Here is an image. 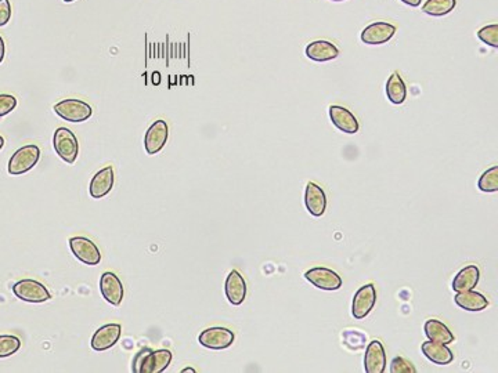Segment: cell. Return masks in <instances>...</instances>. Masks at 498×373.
I'll use <instances>...</instances> for the list:
<instances>
[{
	"label": "cell",
	"mask_w": 498,
	"mask_h": 373,
	"mask_svg": "<svg viewBox=\"0 0 498 373\" xmlns=\"http://www.w3.org/2000/svg\"><path fill=\"white\" fill-rule=\"evenodd\" d=\"M172 362V352L166 349H141L133 358L131 371L136 373L164 372Z\"/></svg>",
	"instance_id": "cell-1"
},
{
	"label": "cell",
	"mask_w": 498,
	"mask_h": 373,
	"mask_svg": "<svg viewBox=\"0 0 498 373\" xmlns=\"http://www.w3.org/2000/svg\"><path fill=\"white\" fill-rule=\"evenodd\" d=\"M41 158V150L36 144H26L17 150L9 160V173L11 176H20L36 166Z\"/></svg>",
	"instance_id": "cell-2"
},
{
	"label": "cell",
	"mask_w": 498,
	"mask_h": 373,
	"mask_svg": "<svg viewBox=\"0 0 498 373\" xmlns=\"http://www.w3.org/2000/svg\"><path fill=\"white\" fill-rule=\"evenodd\" d=\"M53 111L63 118L66 122L71 123H82L93 115V108L84 100L78 98H65L59 101Z\"/></svg>",
	"instance_id": "cell-3"
},
{
	"label": "cell",
	"mask_w": 498,
	"mask_h": 373,
	"mask_svg": "<svg viewBox=\"0 0 498 373\" xmlns=\"http://www.w3.org/2000/svg\"><path fill=\"white\" fill-rule=\"evenodd\" d=\"M53 147L56 154L69 165L75 163V160L78 159V155H79L78 138L72 131L66 128L56 129L53 136Z\"/></svg>",
	"instance_id": "cell-4"
},
{
	"label": "cell",
	"mask_w": 498,
	"mask_h": 373,
	"mask_svg": "<svg viewBox=\"0 0 498 373\" xmlns=\"http://www.w3.org/2000/svg\"><path fill=\"white\" fill-rule=\"evenodd\" d=\"M13 292L20 300L28 303H44L51 299L49 289L44 284L29 278L16 282L13 285Z\"/></svg>",
	"instance_id": "cell-5"
},
{
	"label": "cell",
	"mask_w": 498,
	"mask_h": 373,
	"mask_svg": "<svg viewBox=\"0 0 498 373\" xmlns=\"http://www.w3.org/2000/svg\"><path fill=\"white\" fill-rule=\"evenodd\" d=\"M234 332L223 327H212L202 330L198 336L201 346L211 350H224L234 343Z\"/></svg>",
	"instance_id": "cell-6"
},
{
	"label": "cell",
	"mask_w": 498,
	"mask_h": 373,
	"mask_svg": "<svg viewBox=\"0 0 498 373\" xmlns=\"http://www.w3.org/2000/svg\"><path fill=\"white\" fill-rule=\"evenodd\" d=\"M306 281L322 290H338L342 287V278L331 268L313 267L304 272Z\"/></svg>",
	"instance_id": "cell-7"
},
{
	"label": "cell",
	"mask_w": 498,
	"mask_h": 373,
	"mask_svg": "<svg viewBox=\"0 0 498 373\" xmlns=\"http://www.w3.org/2000/svg\"><path fill=\"white\" fill-rule=\"evenodd\" d=\"M69 247L74 256L86 265H97L101 262L99 246L86 237H74L69 240Z\"/></svg>",
	"instance_id": "cell-8"
},
{
	"label": "cell",
	"mask_w": 498,
	"mask_h": 373,
	"mask_svg": "<svg viewBox=\"0 0 498 373\" xmlns=\"http://www.w3.org/2000/svg\"><path fill=\"white\" fill-rule=\"evenodd\" d=\"M377 303V287L374 284L363 285L353 296L352 315L356 320H364Z\"/></svg>",
	"instance_id": "cell-9"
},
{
	"label": "cell",
	"mask_w": 498,
	"mask_h": 373,
	"mask_svg": "<svg viewBox=\"0 0 498 373\" xmlns=\"http://www.w3.org/2000/svg\"><path fill=\"white\" fill-rule=\"evenodd\" d=\"M397 28L387 21H377L369 24L362 31V42L369 46H381L388 44L394 36Z\"/></svg>",
	"instance_id": "cell-10"
},
{
	"label": "cell",
	"mask_w": 498,
	"mask_h": 373,
	"mask_svg": "<svg viewBox=\"0 0 498 373\" xmlns=\"http://www.w3.org/2000/svg\"><path fill=\"white\" fill-rule=\"evenodd\" d=\"M169 138V126L164 119H158L144 136V148L149 155L158 154Z\"/></svg>",
	"instance_id": "cell-11"
},
{
	"label": "cell",
	"mask_w": 498,
	"mask_h": 373,
	"mask_svg": "<svg viewBox=\"0 0 498 373\" xmlns=\"http://www.w3.org/2000/svg\"><path fill=\"white\" fill-rule=\"evenodd\" d=\"M122 334L121 324H107L94 332L91 337V349L96 352H106L114 347Z\"/></svg>",
	"instance_id": "cell-12"
},
{
	"label": "cell",
	"mask_w": 498,
	"mask_h": 373,
	"mask_svg": "<svg viewBox=\"0 0 498 373\" xmlns=\"http://www.w3.org/2000/svg\"><path fill=\"white\" fill-rule=\"evenodd\" d=\"M100 292L103 297L106 299V302L112 306H119L125 295L122 281L115 272H111V271H106L100 277Z\"/></svg>",
	"instance_id": "cell-13"
},
{
	"label": "cell",
	"mask_w": 498,
	"mask_h": 373,
	"mask_svg": "<svg viewBox=\"0 0 498 373\" xmlns=\"http://www.w3.org/2000/svg\"><path fill=\"white\" fill-rule=\"evenodd\" d=\"M329 119L335 128L347 134H356L360 129V123L354 113L342 106H331L328 108Z\"/></svg>",
	"instance_id": "cell-14"
},
{
	"label": "cell",
	"mask_w": 498,
	"mask_h": 373,
	"mask_svg": "<svg viewBox=\"0 0 498 373\" xmlns=\"http://www.w3.org/2000/svg\"><path fill=\"white\" fill-rule=\"evenodd\" d=\"M304 205L307 212L312 216L320 218L324 215L325 209H327V197H325L324 190L319 184L313 181H309L306 184Z\"/></svg>",
	"instance_id": "cell-15"
},
{
	"label": "cell",
	"mask_w": 498,
	"mask_h": 373,
	"mask_svg": "<svg viewBox=\"0 0 498 373\" xmlns=\"http://www.w3.org/2000/svg\"><path fill=\"white\" fill-rule=\"evenodd\" d=\"M115 173L112 166H106L101 170H99L90 181L89 185V194L93 199H101L109 195L111 190L114 188Z\"/></svg>",
	"instance_id": "cell-16"
},
{
	"label": "cell",
	"mask_w": 498,
	"mask_h": 373,
	"mask_svg": "<svg viewBox=\"0 0 498 373\" xmlns=\"http://www.w3.org/2000/svg\"><path fill=\"white\" fill-rule=\"evenodd\" d=\"M387 369V352L379 340L369 343L364 354V371L367 373H384Z\"/></svg>",
	"instance_id": "cell-17"
},
{
	"label": "cell",
	"mask_w": 498,
	"mask_h": 373,
	"mask_svg": "<svg viewBox=\"0 0 498 373\" xmlns=\"http://www.w3.org/2000/svg\"><path fill=\"white\" fill-rule=\"evenodd\" d=\"M224 293L233 306H241L246 297V282L237 270L230 271L226 278Z\"/></svg>",
	"instance_id": "cell-18"
},
{
	"label": "cell",
	"mask_w": 498,
	"mask_h": 373,
	"mask_svg": "<svg viewBox=\"0 0 498 373\" xmlns=\"http://www.w3.org/2000/svg\"><path fill=\"white\" fill-rule=\"evenodd\" d=\"M304 54L316 63L332 61L339 56V48L329 41H314L306 46Z\"/></svg>",
	"instance_id": "cell-19"
},
{
	"label": "cell",
	"mask_w": 498,
	"mask_h": 373,
	"mask_svg": "<svg viewBox=\"0 0 498 373\" xmlns=\"http://www.w3.org/2000/svg\"><path fill=\"white\" fill-rule=\"evenodd\" d=\"M421 350L424 352V355L436 365H449L454 361L453 352L446 344H442V343L428 340L422 343Z\"/></svg>",
	"instance_id": "cell-20"
},
{
	"label": "cell",
	"mask_w": 498,
	"mask_h": 373,
	"mask_svg": "<svg viewBox=\"0 0 498 373\" xmlns=\"http://www.w3.org/2000/svg\"><path fill=\"white\" fill-rule=\"evenodd\" d=\"M480 280V271L475 264H469L467 267H464L453 280V290L459 293V292H468V290H474L479 284Z\"/></svg>",
	"instance_id": "cell-21"
},
{
	"label": "cell",
	"mask_w": 498,
	"mask_h": 373,
	"mask_svg": "<svg viewBox=\"0 0 498 373\" xmlns=\"http://www.w3.org/2000/svg\"><path fill=\"white\" fill-rule=\"evenodd\" d=\"M424 330H425L427 337L431 342L442 343V344L454 343L455 337L453 332L447 328L446 324H443L442 321H439L436 318L428 320L424 325Z\"/></svg>",
	"instance_id": "cell-22"
},
{
	"label": "cell",
	"mask_w": 498,
	"mask_h": 373,
	"mask_svg": "<svg viewBox=\"0 0 498 373\" xmlns=\"http://www.w3.org/2000/svg\"><path fill=\"white\" fill-rule=\"evenodd\" d=\"M455 305L467 311H482L489 307V300L479 292H459L454 297Z\"/></svg>",
	"instance_id": "cell-23"
},
{
	"label": "cell",
	"mask_w": 498,
	"mask_h": 373,
	"mask_svg": "<svg viewBox=\"0 0 498 373\" xmlns=\"http://www.w3.org/2000/svg\"><path fill=\"white\" fill-rule=\"evenodd\" d=\"M387 96L392 104L400 106L407 98V88L399 72H393L387 82Z\"/></svg>",
	"instance_id": "cell-24"
},
{
	"label": "cell",
	"mask_w": 498,
	"mask_h": 373,
	"mask_svg": "<svg viewBox=\"0 0 498 373\" xmlns=\"http://www.w3.org/2000/svg\"><path fill=\"white\" fill-rule=\"evenodd\" d=\"M457 6V0H427L422 4V11L432 17H443L450 14Z\"/></svg>",
	"instance_id": "cell-25"
},
{
	"label": "cell",
	"mask_w": 498,
	"mask_h": 373,
	"mask_svg": "<svg viewBox=\"0 0 498 373\" xmlns=\"http://www.w3.org/2000/svg\"><path fill=\"white\" fill-rule=\"evenodd\" d=\"M477 187L482 193H497L498 191V166H492L477 181Z\"/></svg>",
	"instance_id": "cell-26"
},
{
	"label": "cell",
	"mask_w": 498,
	"mask_h": 373,
	"mask_svg": "<svg viewBox=\"0 0 498 373\" xmlns=\"http://www.w3.org/2000/svg\"><path fill=\"white\" fill-rule=\"evenodd\" d=\"M342 339H344V344L350 350H362L366 347V342H367V336L360 332V330H345L342 333Z\"/></svg>",
	"instance_id": "cell-27"
},
{
	"label": "cell",
	"mask_w": 498,
	"mask_h": 373,
	"mask_svg": "<svg viewBox=\"0 0 498 373\" xmlns=\"http://www.w3.org/2000/svg\"><path fill=\"white\" fill-rule=\"evenodd\" d=\"M21 340L13 334H0V358L10 357L20 350Z\"/></svg>",
	"instance_id": "cell-28"
},
{
	"label": "cell",
	"mask_w": 498,
	"mask_h": 373,
	"mask_svg": "<svg viewBox=\"0 0 498 373\" xmlns=\"http://www.w3.org/2000/svg\"><path fill=\"white\" fill-rule=\"evenodd\" d=\"M477 38L483 44H489L494 48L498 47V24H490L477 31Z\"/></svg>",
	"instance_id": "cell-29"
},
{
	"label": "cell",
	"mask_w": 498,
	"mask_h": 373,
	"mask_svg": "<svg viewBox=\"0 0 498 373\" xmlns=\"http://www.w3.org/2000/svg\"><path fill=\"white\" fill-rule=\"evenodd\" d=\"M390 372L392 373H415L417 369L410 361H407L403 357H394L390 362Z\"/></svg>",
	"instance_id": "cell-30"
},
{
	"label": "cell",
	"mask_w": 498,
	"mask_h": 373,
	"mask_svg": "<svg viewBox=\"0 0 498 373\" xmlns=\"http://www.w3.org/2000/svg\"><path fill=\"white\" fill-rule=\"evenodd\" d=\"M17 107V98L13 94H0V118L9 115Z\"/></svg>",
	"instance_id": "cell-31"
},
{
	"label": "cell",
	"mask_w": 498,
	"mask_h": 373,
	"mask_svg": "<svg viewBox=\"0 0 498 373\" xmlns=\"http://www.w3.org/2000/svg\"><path fill=\"white\" fill-rule=\"evenodd\" d=\"M11 20V3L10 0H0V26L7 25Z\"/></svg>",
	"instance_id": "cell-32"
},
{
	"label": "cell",
	"mask_w": 498,
	"mask_h": 373,
	"mask_svg": "<svg viewBox=\"0 0 498 373\" xmlns=\"http://www.w3.org/2000/svg\"><path fill=\"white\" fill-rule=\"evenodd\" d=\"M4 53H6V46H4L3 38L0 36V64H1L3 60H4Z\"/></svg>",
	"instance_id": "cell-33"
},
{
	"label": "cell",
	"mask_w": 498,
	"mask_h": 373,
	"mask_svg": "<svg viewBox=\"0 0 498 373\" xmlns=\"http://www.w3.org/2000/svg\"><path fill=\"white\" fill-rule=\"evenodd\" d=\"M404 4H407V6H410V7H418L419 4H421V1L422 0H402Z\"/></svg>",
	"instance_id": "cell-34"
},
{
	"label": "cell",
	"mask_w": 498,
	"mask_h": 373,
	"mask_svg": "<svg viewBox=\"0 0 498 373\" xmlns=\"http://www.w3.org/2000/svg\"><path fill=\"white\" fill-rule=\"evenodd\" d=\"M4 147V137L3 136H0V151H1V148Z\"/></svg>",
	"instance_id": "cell-35"
},
{
	"label": "cell",
	"mask_w": 498,
	"mask_h": 373,
	"mask_svg": "<svg viewBox=\"0 0 498 373\" xmlns=\"http://www.w3.org/2000/svg\"><path fill=\"white\" fill-rule=\"evenodd\" d=\"M181 372H183V373H187V372L195 373V369H193V368H186V369H183V371H181Z\"/></svg>",
	"instance_id": "cell-36"
},
{
	"label": "cell",
	"mask_w": 498,
	"mask_h": 373,
	"mask_svg": "<svg viewBox=\"0 0 498 373\" xmlns=\"http://www.w3.org/2000/svg\"><path fill=\"white\" fill-rule=\"evenodd\" d=\"M64 3H72V1H75V0H63Z\"/></svg>",
	"instance_id": "cell-37"
},
{
	"label": "cell",
	"mask_w": 498,
	"mask_h": 373,
	"mask_svg": "<svg viewBox=\"0 0 498 373\" xmlns=\"http://www.w3.org/2000/svg\"><path fill=\"white\" fill-rule=\"evenodd\" d=\"M331 1H345V0H331Z\"/></svg>",
	"instance_id": "cell-38"
}]
</instances>
